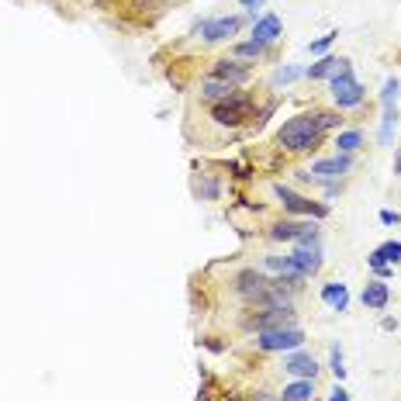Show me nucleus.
<instances>
[{
    "mask_svg": "<svg viewBox=\"0 0 401 401\" xmlns=\"http://www.w3.org/2000/svg\"><path fill=\"white\" fill-rule=\"evenodd\" d=\"M322 125H319V115H294L291 121H284V128L277 132V146L284 153H312L315 146L322 142Z\"/></svg>",
    "mask_w": 401,
    "mask_h": 401,
    "instance_id": "1",
    "label": "nucleus"
},
{
    "mask_svg": "<svg viewBox=\"0 0 401 401\" xmlns=\"http://www.w3.org/2000/svg\"><path fill=\"white\" fill-rule=\"evenodd\" d=\"M329 97H332L336 111H353V108H360L363 101H367V90H363V83L353 77V63H350V59H339V70H336V77L329 80Z\"/></svg>",
    "mask_w": 401,
    "mask_h": 401,
    "instance_id": "2",
    "label": "nucleus"
},
{
    "mask_svg": "<svg viewBox=\"0 0 401 401\" xmlns=\"http://www.w3.org/2000/svg\"><path fill=\"white\" fill-rule=\"evenodd\" d=\"M305 339H308V336H305L298 325H281V329H263V332H256L253 346H256L260 353H294V350L305 346Z\"/></svg>",
    "mask_w": 401,
    "mask_h": 401,
    "instance_id": "3",
    "label": "nucleus"
},
{
    "mask_svg": "<svg viewBox=\"0 0 401 401\" xmlns=\"http://www.w3.org/2000/svg\"><path fill=\"white\" fill-rule=\"evenodd\" d=\"M253 108H256V97L236 90V97H229L222 104H211V121L222 125V128H239V125L253 118Z\"/></svg>",
    "mask_w": 401,
    "mask_h": 401,
    "instance_id": "4",
    "label": "nucleus"
},
{
    "mask_svg": "<svg viewBox=\"0 0 401 401\" xmlns=\"http://www.w3.org/2000/svg\"><path fill=\"white\" fill-rule=\"evenodd\" d=\"M267 239H274V242H294V246H308V242H319V229H315V222H294V218H281V222H270V229H267Z\"/></svg>",
    "mask_w": 401,
    "mask_h": 401,
    "instance_id": "5",
    "label": "nucleus"
},
{
    "mask_svg": "<svg viewBox=\"0 0 401 401\" xmlns=\"http://www.w3.org/2000/svg\"><path fill=\"white\" fill-rule=\"evenodd\" d=\"M274 198L284 204V211L287 215H308V218H329V204H319V200L305 198V194H298V191H291V187H284V184H274Z\"/></svg>",
    "mask_w": 401,
    "mask_h": 401,
    "instance_id": "6",
    "label": "nucleus"
},
{
    "mask_svg": "<svg viewBox=\"0 0 401 401\" xmlns=\"http://www.w3.org/2000/svg\"><path fill=\"white\" fill-rule=\"evenodd\" d=\"M287 260H291V274H294V277H301V281H312V277L322 270V246H319V242L294 246V249L287 253Z\"/></svg>",
    "mask_w": 401,
    "mask_h": 401,
    "instance_id": "7",
    "label": "nucleus"
},
{
    "mask_svg": "<svg viewBox=\"0 0 401 401\" xmlns=\"http://www.w3.org/2000/svg\"><path fill=\"white\" fill-rule=\"evenodd\" d=\"M242 28L239 14H222V18H211V21H200L198 32L204 45H222V42H232L236 32Z\"/></svg>",
    "mask_w": 401,
    "mask_h": 401,
    "instance_id": "8",
    "label": "nucleus"
},
{
    "mask_svg": "<svg viewBox=\"0 0 401 401\" xmlns=\"http://www.w3.org/2000/svg\"><path fill=\"white\" fill-rule=\"evenodd\" d=\"M401 263V242L398 239H388L381 242L370 256H367V267L374 270V277L377 281H388V277H395V267Z\"/></svg>",
    "mask_w": 401,
    "mask_h": 401,
    "instance_id": "9",
    "label": "nucleus"
},
{
    "mask_svg": "<svg viewBox=\"0 0 401 401\" xmlns=\"http://www.w3.org/2000/svg\"><path fill=\"white\" fill-rule=\"evenodd\" d=\"M267 284H270V277H267L263 270L249 267V270H239V274H236V284H232V291L239 294L246 305H256V301L267 294Z\"/></svg>",
    "mask_w": 401,
    "mask_h": 401,
    "instance_id": "10",
    "label": "nucleus"
},
{
    "mask_svg": "<svg viewBox=\"0 0 401 401\" xmlns=\"http://www.w3.org/2000/svg\"><path fill=\"white\" fill-rule=\"evenodd\" d=\"M353 156L350 153H336V156H325V160H315L308 166V177H315V180H339V177H346L350 170H353Z\"/></svg>",
    "mask_w": 401,
    "mask_h": 401,
    "instance_id": "11",
    "label": "nucleus"
},
{
    "mask_svg": "<svg viewBox=\"0 0 401 401\" xmlns=\"http://www.w3.org/2000/svg\"><path fill=\"white\" fill-rule=\"evenodd\" d=\"M208 77H215V80H225L232 83V87H239L253 77V70H249V63H242V59H232V56H225V59H215L211 63V73Z\"/></svg>",
    "mask_w": 401,
    "mask_h": 401,
    "instance_id": "12",
    "label": "nucleus"
},
{
    "mask_svg": "<svg viewBox=\"0 0 401 401\" xmlns=\"http://www.w3.org/2000/svg\"><path fill=\"white\" fill-rule=\"evenodd\" d=\"M322 370V363L312 357V353H284V374H291V377H301V381H315Z\"/></svg>",
    "mask_w": 401,
    "mask_h": 401,
    "instance_id": "13",
    "label": "nucleus"
},
{
    "mask_svg": "<svg viewBox=\"0 0 401 401\" xmlns=\"http://www.w3.org/2000/svg\"><path fill=\"white\" fill-rule=\"evenodd\" d=\"M360 301H363V308H367V312H384V308H388V301H391V287L374 277V281L363 284Z\"/></svg>",
    "mask_w": 401,
    "mask_h": 401,
    "instance_id": "14",
    "label": "nucleus"
},
{
    "mask_svg": "<svg viewBox=\"0 0 401 401\" xmlns=\"http://www.w3.org/2000/svg\"><path fill=\"white\" fill-rule=\"evenodd\" d=\"M319 298H322V305H325L329 312H346V308H350V287H346L343 281L322 284Z\"/></svg>",
    "mask_w": 401,
    "mask_h": 401,
    "instance_id": "15",
    "label": "nucleus"
},
{
    "mask_svg": "<svg viewBox=\"0 0 401 401\" xmlns=\"http://www.w3.org/2000/svg\"><path fill=\"white\" fill-rule=\"evenodd\" d=\"M284 35V25L277 14H260L256 21H253V39L263 42V45H274V42Z\"/></svg>",
    "mask_w": 401,
    "mask_h": 401,
    "instance_id": "16",
    "label": "nucleus"
},
{
    "mask_svg": "<svg viewBox=\"0 0 401 401\" xmlns=\"http://www.w3.org/2000/svg\"><path fill=\"white\" fill-rule=\"evenodd\" d=\"M236 90H239V87H232V83L215 80V77H204V80H200V101H208V104H222V101L236 97Z\"/></svg>",
    "mask_w": 401,
    "mask_h": 401,
    "instance_id": "17",
    "label": "nucleus"
},
{
    "mask_svg": "<svg viewBox=\"0 0 401 401\" xmlns=\"http://www.w3.org/2000/svg\"><path fill=\"white\" fill-rule=\"evenodd\" d=\"M277 401H315V381H301L294 377L291 384H284Z\"/></svg>",
    "mask_w": 401,
    "mask_h": 401,
    "instance_id": "18",
    "label": "nucleus"
},
{
    "mask_svg": "<svg viewBox=\"0 0 401 401\" xmlns=\"http://www.w3.org/2000/svg\"><path fill=\"white\" fill-rule=\"evenodd\" d=\"M360 146H363L360 128H339V132H336V153H350V156H353Z\"/></svg>",
    "mask_w": 401,
    "mask_h": 401,
    "instance_id": "19",
    "label": "nucleus"
},
{
    "mask_svg": "<svg viewBox=\"0 0 401 401\" xmlns=\"http://www.w3.org/2000/svg\"><path fill=\"white\" fill-rule=\"evenodd\" d=\"M336 70H339V56H322L315 66L305 70V77H308V80H332Z\"/></svg>",
    "mask_w": 401,
    "mask_h": 401,
    "instance_id": "20",
    "label": "nucleus"
},
{
    "mask_svg": "<svg viewBox=\"0 0 401 401\" xmlns=\"http://www.w3.org/2000/svg\"><path fill=\"white\" fill-rule=\"evenodd\" d=\"M395 128H398V108H384V115H381V132H377V142H381V146H391V135H395Z\"/></svg>",
    "mask_w": 401,
    "mask_h": 401,
    "instance_id": "21",
    "label": "nucleus"
},
{
    "mask_svg": "<svg viewBox=\"0 0 401 401\" xmlns=\"http://www.w3.org/2000/svg\"><path fill=\"white\" fill-rule=\"evenodd\" d=\"M267 49H270V45H263V42H256V39L239 42V45L232 49V59H260V56H267Z\"/></svg>",
    "mask_w": 401,
    "mask_h": 401,
    "instance_id": "22",
    "label": "nucleus"
},
{
    "mask_svg": "<svg viewBox=\"0 0 401 401\" xmlns=\"http://www.w3.org/2000/svg\"><path fill=\"white\" fill-rule=\"evenodd\" d=\"M398 94H401L398 77H388L384 87H381V108H395V104H398Z\"/></svg>",
    "mask_w": 401,
    "mask_h": 401,
    "instance_id": "23",
    "label": "nucleus"
},
{
    "mask_svg": "<svg viewBox=\"0 0 401 401\" xmlns=\"http://www.w3.org/2000/svg\"><path fill=\"white\" fill-rule=\"evenodd\" d=\"M301 77H305V70H301V66H281V70H277V73H274V87H281V83H294V80H301Z\"/></svg>",
    "mask_w": 401,
    "mask_h": 401,
    "instance_id": "24",
    "label": "nucleus"
},
{
    "mask_svg": "<svg viewBox=\"0 0 401 401\" xmlns=\"http://www.w3.org/2000/svg\"><path fill=\"white\" fill-rule=\"evenodd\" d=\"M319 115L322 132H332V128H343V111H315Z\"/></svg>",
    "mask_w": 401,
    "mask_h": 401,
    "instance_id": "25",
    "label": "nucleus"
},
{
    "mask_svg": "<svg viewBox=\"0 0 401 401\" xmlns=\"http://www.w3.org/2000/svg\"><path fill=\"white\" fill-rule=\"evenodd\" d=\"M336 39H339V32H325L322 39L308 42V52H312V56H325V49H329V45H332Z\"/></svg>",
    "mask_w": 401,
    "mask_h": 401,
    "instance_id": "26",
    "label": "nucleus"
},
{
    "mask_svg": "<svg viewBox=\"0 0 401 401\" xmlns=\"http://www.w3.org/2000/svg\"><path fill=\"white\" fill-rule=\"evenodd\" d=\"M329 370H332L339 381L346 377V367H343V350H339V346H332V350H329Z\"/></svg>",
    "mask_w": 401,
    "mask_h": 401,
    "instance_id": "27",
    "label": "nucleus"
},
{
    "mask_svg": "<svg viewBox=\"0 0 401 401\" xmlns=\"http://www.w3.org/2000/svg\"><path fill=\"white\" fill-rule=\"evenodd\" d=\"M198 191H200V198H204V200H215V198H218V184H215L211 177H200Z\"/></svg>",
    "mask_w": 401,
    "mask_h": 401,
    "instance_id": "28",
    "label": "nucleus"
},
{
    "mask_svg": "<svg viewBox=\"0 0 401 401\" xmlns=\"http://www.w3.org/2000/svg\"><path fill=\"white\" fill-rule=\"evenodd\" d=\"M381 222H384V225H398L401 215L398 211H391V208H384V211H381Z\"/></svg>",
    "mask_w": 401,
    "mask_h": 401,
    "instance_id": "29",
    "label": "nucleus"
},
{
    "mask_svg": "<svg viewBox=\"0 0 401 401\" xmlns=\"http://www.w3.org/2000/svg\"><path fill=\"white\" fill-rule=\"evenodd\" d=\"M329 401H350V391H346V388H332V391H329Z\"/></svg>",
    "mask_w": 401,
    "mask_h": 401,
    "instance_id": "30",
    "label": "nucleus"
},
{
    "mask_svg": "<svg viewBox=\"0 0 401 401\" xmlns=\"http://www.w3.org/2000/svg\"><path fill=\"white\" fill-rule=\"evenodd\" d=\"M239 4L246 7V11H249V14H256V7H263L267 0H239Z\"/></svg>",
    "mask_w": 401,
    "mask_h": 401,
    "instance_id": "31",
    "label": "nucleus"
},
{
    "mask_svg": "<svg viewBox=\"0 0 401 401\" xmlns=\"http://www.w3.org/2000/svg\"><path fill=\"white\" fill-rule=\"evenodd\" d=\"M395 177H401V149H395Z\"/></svg>",
    "mask_w": 401,
    "mask_h": 401,
    "instance_id": "32",
    "label": "nucleus"
}]
</instances>
